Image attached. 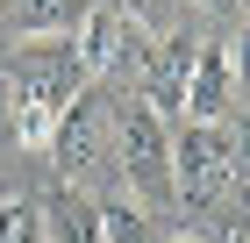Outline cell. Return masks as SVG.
Returning <instances> with one entry per match:
<instances>
[{
    "label": "cell",
    "instance_id": "10",
    "mask_svg": "<svg viewBox=\"0 0 250 243\" xmlns=\"http://www.w3.org/2000/svg\"><path fill=\"white\" fill-rule=\"evenodd\" d=\"M222 57H229V79H236V100H250V29L243 36L222 43Z\"/></svg>",
    "mask_w": 250,
    "mask_h": 243
},
{
    "label": "cell",
    "instance_id": "8",
    "mask_svg": "<svg viewBox=\"0 0 250 243\" xmlns=\"http://www.w3.org/2000/svg\"><path fill=\"white\" fill-rule=\"evenodd\" d=\"M93 215H100V243H157L150 215L136 200H93Z\"/></svg>",
    "mask_w": 250,
    "mask_h": 243
},
{
    "label": "cell",
    "instance_id": "9",
    "mask_svg": "<svg viewBox=\"0 0 250 243\" xmlns=\"http://www.w3.org/2000/svg\"><path fill=\"white\" fill-rule=\"evenodd\" d=\"M0 243H43V200H0Z\"/></svg>",
    "mask_w": 250,
    "mask_h": 243
},
{
    "label": "cell",
    "instance_id": "11",
    "mask_svg": "<svg viewBox=\"0 0 250 243\" xmlns=\"http://www.w3.org/2000/svg\"><path fill=\"white\" fill-rule=\"evenodd\" d=\"M157 243H200V236H157Z\"/></svg>",
    "mask_w": 250,
    "mask_h": 243
},
{
    "label": "cell",
    "instance_id": "1",
    "mask_svg": "<svg viewBox=\"0 0 250 243\" xmlns=\"http://www.w3.org/2000/svg\"><path fill=\"white\" fill-rule=\"evenodd\" d=\"M0 86H7V129H15L21 150H50L58 114L72 108L79 93H93V79H86V65H79L72 36L21 43V50L0 65Z\"/></svg>",
    "mask_w": 250,
    "mask_h": 243
},
{
    "label": "cell",
    "instance_id": "12",
    "mask_svg": "<svg viewBox=\"0 0 250 243\" xmlns=\"http://www.w3.org/2000/svg\"><path fill=\"white\" fill-rule=\"evenodd\" d=\"M193 7H229V0H193Z\"/></svg>",
    "mask_w": 250,
    "mask_h": 243
},
{
    "label": "cell",
    "instance_id": "2",
    "mask_svg": "<svg viewBox=\"0 0 250 243\" xmlns=\"http://www.w3.org/2000/svg\"><path fill=\"white\" fill-rule=\"evenodd\" d=\"M236 179V129L229 122H172V193L193 215H222Z\"/></svg>",
    "mask_w": 250,
    "mask_h": 243
},
{
    "label": "cell",
    "instance_id": "5",
    "mask_svg": "<svg viewBox=\"0 0 250 243\" xmlns=\"http://www.w3.org/2000/svg\"><path fill=\"white\" fill-rule=\"evenodd\" d=\"M229 108H236L229 57H222V43H200V57L186 72V122H229Z\"/></svg>",
    "mask_w": 250,
    "mask_h": 243
},
{
    "label": "cell",
    "instance_id": "6",
    "mask_svg": "<svg viewBox=\"0 0 250 243\" xmlns=\"http://www.w3.org/2000/svg\"><path fill=\"white\" fill-rule=\"evenodd\" d=\"M0 7H7L21 43H43V36H79V22H86L93 0H0Z\"/></svg>",
    "mask_w": 250,
    "mask_h": 243
},
{
    "label": "cell",
    "instance_id": "3",
    "mask_svg": "<svg viewBox=\"0 0 250 243\" xmlns=\"http://www.w3.org/2000/svg\"><path fill=\"white\" fill-rule=\"evenodd\" d=\"M50 165H58V179L72 193L100 186L107 172H115V114H107V100L100 93H79L72 108L58 114V129H50V150H43Z\"/></svg>",
    "mask_w": 250,
    "mask_h": 243
},
{
    "label": "cell",
    "instance_id": "13",
    "mask_svg": "<svg viewBox=\"0 0 250 243\" xmlns=\"http://www.w3.org/2000/svg\"><path fill=\"white\" fill-rule=\"evenodd\" d=\"M236 243H250V229H236Z\"/></svg>",
    "mask_w": 250,
    "mask_h": 243
},
{
    "label": "cell",
    "instance_id": "4",
    "mask_svg": "<svg viewBox=\"0 0 250 243\" xmlns=\"http://www.w3.org/2000/svg\"><path fill=\"white\" fill-rule=\"evenodd\" d=\"M115 172L129 179V200L143 207H172V129L157 122L143 100H129V108L115 114Z\"/></svg>",
    "mask_w": 250,
    "mask_h": 243
},
{
    "label": "cell",
    "instance_id": "7",
    "mask_svg": "<svg viewBox=\"0 0 250 243\" xmlns=\"http://www.w3.org/2000/svg\"><path fill=\"white\" fill-rule=\"evenodd\" d=\"M43 243H100V215L86 193L58 186L50 200H43Z\"/></svg>",
    "mask_w": 250,
    "mask_h": 243
}]
</instances>
